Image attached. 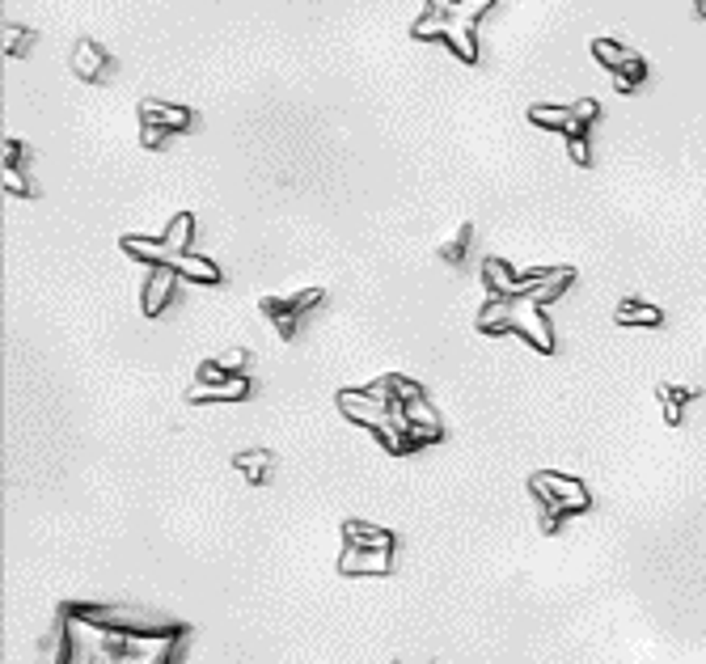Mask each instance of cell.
Returning <instances> with one entry per match:
<instances>
[{"instance_id":"e0dca14e","label":"cell","mask_w":706,"mask_h":664,"mask_svg":"<svg viewBox=\"0 0 706 664\" xmlns=\"http://www.w3.org/2000/svg\"><path fill=\"white\" fill-rule=\"evenodd\" d=\"M592 55H597V64H605L609 73L618 76L639 51H631L626 43H618V38H592Z\"/></svg>"},{"instance_id":"30bf717a","label":"cell","mask_w":706,"mask_h":664,"mask_svg":"<svg viewBox=\"0 0 706 664\" xmlns=\"http://www.w3.org/2000/svg\"><path fill=\"white\" fill-rule=\"evenodd\" d=\"M529 124L546 127V132H562V140H575V135H588V127L580 114H575V106H529Z\"/></svg>"},{"instance_id":"9a60e30c","label":"cell","mask_w":706,"mask_h":664,"mask_svg":"<svg viewBox=\"0 0 706 664\" xmlns=\"http://www.w3.org/2000/svg\"><path fill=\"white\" fill-rule=\"evenodd\" d=\"M613 322L618 326H647V331H656V326H664V309L647 305V301H621Z\"/></svg>"},{"instance_id":"52a82bcc","label":"cell","mask_w":706,"mask_h":664,"mask_svg":"<svg viewBox=\"0 0 706 664\" xmlns=\"http://www.w3.org/2000/svg\"><path fill=\"white\" fill-rule=\"evenodd\" d=\"M326 301V292L322 288H304V292H267L258 305H263V313H267L271 322H275V331H280V339H293L296 334V322L309 313V309H317Z\"/></svg>"},{"instance_id":"603a6c76","label":"cell","mask_w":706,"mask_h":664,"mask_svg":"<svg viewBox=\"0 0 706 664\" xmlns=\"http://www.w3.org/2000/svg\"><path fill=\"white\" fill-rule=\"evenodd\" d=\"M212 364H216L220 372H242L245 352H242V347H229V352H220V356H212Z\"/></svg>"},{"instance_id":"8fae6325","label":"cell","mask_w":706,"mask_h":664,"mask_svg":"<svg viewBox=\"0 0 706 664\" xmlns=\"http://www.w3.org/2000/svg\"><path fill=\"white\" fill-rule=\"evenodd\" d=\"M140 124H157L161 132H186L195 124V114L186 106H174V102H157V98H144L140 102Z\"/></svg>"},{"instance_id":"cb8c5ba5","label":"cell","mask_w":706,"mask_h":664,"mask_svg":"<svg viewBox=\"0 0 706 664\" xmlns=\"http://www.w3.org/2000/svg\"><path fill=\"white\" fill-rule=\"evenodd\" d=\"M567 153H572L575 165H592V148H588V135H575V140H567Z\"/></svg>"},{"instance_id":"6da1fadb","label":"cell","mask_w":706,"mask_h":664,"mask_svg":"<svg viewBox=\"0 0 706 664\" xmlns=\"http://www.w3.org/2000/svg\"><path fill=\"white\" fill-rule=\"evenodd\" d=\"M186 627L132 605L68 601L51 630V664H178Z\"/></svg>"},{"instance_id":"d4e9b609","label":"cell","mask_w":706,"mask_h":664,"mask_svg":"<svg viewBox=\"0 0 706 664\" xmlns=\"http://www.w3.org/2000/svg\"><path fill=\"white\" fill-rule=\"evenodd\" d=\"M694 5H698V13H702V17H706V0H694Z\"/></svg>"},{"instance_id":"277c9868","label":"cell","mask_w":706,"mask_h":664,"mask_svg":"<svg viewBox=\"0 0 706 664\" xmlns=\"http://www.w3.org/2000/svg\"><path fill=\"white\" fill-rule=\"evenodd\" d=\"M487 9H495V0H427V9L411 25V38H440L462 64H478V22Z\"/></svg>"},{"instance_id":"5bb4252c","label":"cell","mask_w":706,"mask_h":664,"mask_svg":"<svg viewBox=\"0 0 706 664\" xmlns=\"http://www.w3.org/2000/svg\"><path fill=\"white\" fill-rule=\"evenodd\" d=\"M174 271L183 275L186 283H204V288H212V283H220L224 275H220V267L212 259H204V254H183V259H174Z\"/></svg>"},{"instance_id":"5b68a950","label":"cell","mask_w":706,"mask_h":664,"mask_svg":"<svg viewBox=\"0 0 706 664\" xmlns=\"http://www.w3.org/2000/svg\"><path fill=\"white\" fill-rule=\"evenodd\" d=\"M529 495L537 500V512H542V533H554L562 520L584 517L592 508V491L572 474H559V470H537L529 479Z\"/></svg>"},{"instance_id":"3957f363","label":"cell","mask_w":706,"mask_h":664,"mask_svg":"<svg viewBox=\"0 0 706 664\" xmlns=\"http://www.w3.org/2000/svg\"><path fill=\"white\" fill-rule=\"evenodd\" d=\"M339 406L352 423H360V428L377 436L385 453L398 457L427 449V444H436L444 436L432 398L411 377H377L364 390H343Z\"/></svg>"},{"instance_id":"8992f818","label":"cell","mask_w":706,"mask_h":664,"mask_svg":"<svg viewBox=\"0 0 706 664\" xmlns=\"http://www.w3.org/2000/svg\"><path fill=\"white\" fill-rule=\"evenodd\" d=\"M343 576H390L393 571V533L377 530L368 520H347L343 525Z\"/></svg>"},{"instance_id":"44dd1931","label":"cell","mask_w":706,"mask_h":664,"mask_svg":"<svg viewBox=\"0 0 706 664\" xmlns=\"http://www.w3.org/2000/svg\"><path fill=\"white\" fill-rule=\"evenodd\" d=\"M35 43V30H17V25H5V55H25Z\"/></svg>"},{"instance_id":"4fadbf2b","label":"cell","mask_w":706,"mask_h":664,"mask_svg":"<svg viewBox=\"0 0 706 664\" xmlns=\"http://www.w3.org/2000/svg\"><path fill=\"white\" fill-rule=\"evenodd\" d=\"M191 237H195V216H191V212H178V216L170 221V229L161 233V242H165V250H170V263H165V267H174V259L191 254Z\"/></svg>"},{"instance_id":"d6986e66","label":"cell","mask_w":706,"mask_h":664,"mask_svg":"<svg viewBox=\"0 0 706 664\" xmlns=\"http://www.w3.org/2000/svg\"><path fill=\"white\" fill-rule=\"evenodd\" d=\"M613 81H618V89H621V94H631V89H639V85L647 81V60H643V55H634V60L626 64V68H621V73L613 76Z\"/></svg>"},{"instance_id":"ba28073f","label":"cell","mask_w":706,"mask_h":664,"mask_svg":"<svg viewBox=\"0 0 706 664\" xmlns=\"http://www.w3.org/2000/svg\"><path fill=\"white\" fill-rule=\"evenodd\" d=\"M250 394V377L245 372H220L212 360L195 372V382L186 390L191 402H242Z\"/></svg>"},{"instance_id":"2e32d148","label":"cell","mask_w":706,"mask_h":664,"mask_svg":"<svg viewBox=\"0 0 706 664\" xmlns=\"http://www.w3.org/2000/svg\"><path fill=\"white\" fill-rule=\"evenodd\" d=\"M656 398H660V406H664V419H669L672 428H677V423H681V415H685V406L698 398V390H694V385H660Z\"/></svg>"},{"instance_id":"ffe728a7","label":"cell","mask_w":706,"mask_h":664,"mask_svg":"<svg viewBox=\"0 0 706 664\" xmlns=\"http://www.w3.org/2000/svg\"><path fill=\"white\" fill-rule=\"evenodd\" d=\"M465 246H470V224H457L452 237L440 246V259H444V263H462L465 259Z\"/></svg>"},{"instance_id":"7402d4cb","label":"cell","mask_w":706,"mask_h":664,"mask_svg":"<svg viewBox=\"0 0 706 664\" xmlns=\"http://www.w3.org/2000/svg\"><path fill=\"white\" fill-rule=\"evenodd\" d=\"M5 191H9V195H38L35 191V183H30V178H25V170H17V165H5Z\"/></svg>"},{"instance_id":"7c38bea8","label":"cell","mask_w":706,"mask_h":664,"mask_svg":"<svg viewBox=\"0 0 706 664\" xmlns=\"http://www.w3.org/2000/svg\"><path fill=\"white\" fill-rule=\"evenodd\" d=\"M110 68V55L102 43H94V38H81L73 47V73L81 76V81H102Z\"/></svg>"},{"instance_id":"7a4b0ae2","label":"cell","mask_w":706,"mask_h":664,"mask_svg":"<svg viewBox=\"0 0 706 664\" xmlns=\"http://www.w3.org/2000/svg\"><path fill=\"white\" fill-rule=\"evenodd\" d=\"M482 280H487V305L478 313V331L482 334H516L542 356L554 352V326L546 318V305L559 301L572 288V267H533L516 271L503 259L482 263Z\"/></svg>"},{"instance_id":"9c48e42d","label":"cell","mask_w":706,"mask_h":664,"mask_svg":"<svg viewBox=\"0 0 706 664\" xmlns=\"http://www.w3.org/2000/svg\"><path fill=\"white\" fill-rule=\"evenodd\" d=\"M178 283H183V275L174 267H148V280H144V292H140V309H144L148 318H157V313H165L174 301V292H178Z\"/></svg>"},{"instance_id":"ac0fdd59","label":"cell","mask_w":706,"mask_h":664,"mask_svg":"<svg viewBox=\"0 0 706 664\" xmlns=\"http://www.w3.org/2000/svg\"><path fill=\"white\" fill-rule=\"evenodd\" d=\"M233 466L242 470V479L254 482V487H263V482L271 479V453L267 449H245V453L233 457Z\"/></svg>"}]
</instances>
